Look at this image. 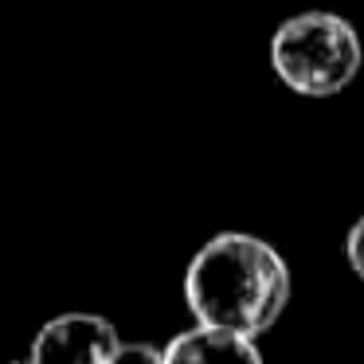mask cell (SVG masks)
Returning a JSON list of instances; mask_svg holds the SVG:
<instances>
[{"label":"cell","mask_w":364,"mask_h":364,"mask_svg":"<svg viewBox=\"0 0 364 364\" xmlns=\"http://www.w3.org/2000/svg\"><path fill=\"white\" fill-rule=\"evenodd\" d=\"M165 364H262V353L251 337L196 325L165 345Z\"/></svg>","instance_id":"obj_4"},{"label":"cell","mask_w":364,"mask_h":364,"mask_svg":"<svg viewBox=\"0 0 364 364\" xmlns=\"http://www.w3.org/2000/svg\"><path fill=\"white\" fill-rule=\"evenodd\" d=\"M122 337L102 314H59L40 325L32 341V364H110Z\"/></svg>","instance_id":"obj_3"},{"label":"cell","mask_w":364,"mask_h":364,"mask_svg":"<svg viewBox=\"0 0 364 364\" xmlns=\"http://www.w3.org/2000/svg\"><path fill=\"white\" fill-rule=\"evenodd\" d=\"M9 364H32V360H9Z\"/></svg>","instance_id":"obj_7"},{"label":"cell","mask_w":364,"mask_h":364,"mask_svg":"<svg viewBox=\"0 0 364 364\" xmlns=\"http://www.w3.org/2000/svg\"><path fill=\"white\" fill-rule=\"evenodd\" d=\"M345 259L348 267L356 270V278H364V215L348 228V239H345Z\"/></svg>","instance_id":"obj_6"},{"label":"cell","mask_w":364,"mask_h":364,"mask_svg":"<svg viewBox=\"0 0 364 364\" xmlns=\"http://www.w3.org/2000/svg\"><path fill=\"white\" fill-rule=\"evenodd\" d=\"M110 364H165V348L145 345V341H122Z\"/></svg>","instance_id":"obj_5"},{"label":"cell","mask_w":364,"mask_h":364,"mask_svg":"<svg viewBox=\"0 0 364 364\" xmlns=\"http://www.w3.org/2000/svg\"><path fill=\"white\" fill-rule=\"evenodd\" d=\"M360 36L337 12H298L278 24L270 40V63L274 75L306 98L341 95L360 71Z\"/></svg>","instance_id":"obj_2"},{"label":"cell","mask_w":364,"mask_h":364,"mask_svg":"<svg viewBox=\"0 0 364 364\" xmlns=\"http://www.w3.org/2000/svg\"><path fill=\"white\" fill-rule=\"evenodd\" d=\"M184 301L196 325L255 341L290 301V267L267 239L223 231L192 255L184 270Z\"/></svg>","instance_id":"obj_1"}]
</instances>
